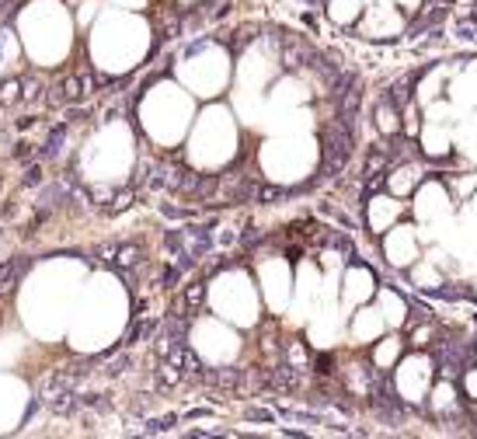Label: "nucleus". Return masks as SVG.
Segmentation results:
<instances>
[{
    "label": "nucleus",
    "instance_id": "1",
    "mask_svg": "<svg viewBox=\"0 0 477 439\" xmlns=\"http://www.w3.org/2000/svg\"><path fill=\"white\" fill-rule=\"evenodd\" d=\"M355 150V129H345L338 119H331V126L324 129V178H335L342 174V167L349 164Z\"/></svg>",
    "mask_w": 477,
    "mask_h": 439
},
{
    "label": "nucleus",
    "instance_id": "2",
    "mask_svg": "<svg viewBox=\"0 0 477 439\" xmlns=\"http://www.w3.org/2000/svg\"><path fill=\"white\" fill-rule=\"evenodd\" d=\"M262 383H265L269 390H296V387L303 383V376H300V370H293V366H276V370H265V373H262Z\"/></svg>",
    "mask_w": 477,
    "mask_h": 439
},
{
    "label": "nucleus",
    "instance_id": "3",
    "mask_svg": "<svg viewBox=\"0 0 477 439\" xmlns=\"http://www.w3.org/2000/svg\"><path fill=\"white\" fill-rule=\"evenodd\" d=\"M140 262H143V248L140 245H122L115 251V258H112V265L122 269V272H133V265H140Z\"/></svg>",
    "mask_w": 477,
    "mask_h": 439
},
{
    "label": "nucleus",
    "instance_id": "4",
    "mask_svg": "<svg viewBox=\"0 0 477 439\" xmlns=\"http://www.w3.org/2000/svg\"><path fill=\"white\" fill-rule=\"evenodd\" d=\"M202 380L212 387H237L241 383V370H202Z\"/></svg>",
    "mask_w": 477,
    "mask_h": 439
},
{
    "label": "nucleus",
    "instance_id": "5",
    "mask_svg": "<svg viewBox=\"0 0 477 439\" xmlns=\"http://www.w3.org/2000/svg\"><path fill=\"white\" fill-rule=\"evenodd\" d=\"M22 101V81L11 77V81H0V105H15Z\"/></svg>",
    "mask_w": 477,
    "mask_h": 439
},
{
    "label": "nucleus",
    "instance_id": "6",
    "mask_svg": "<svg viewBox=\"0 0 477 439\" xmlns=\"http://www.w3.org/2000/svg\"><path fill=\"white\" fill-rule=\"evenodd\" d=\"M286 195H290V188H279V185H262L255 199H258V202H283Z\"/></svg>",
    "mask_w": 477,
    "mask_h": 439
},
{
    "label": "nucleus",
    "instance_id": "7",
    "mask_svg": "<svg viewBox=\"0 0 477 439\" xmlns=\"http://www.w3.org/2000/svg\"><path fill=\"white\" fill-rule=\"evenodd\" d=\"M202 297H206V286H202V283H192V286L185 290V297H181V300H185V307H188V310H195V307L202 304Z\"/></svg>",
    "mask_w": 477,
    "mask_h": 439
},
{
    "label": "nucleus",
    "instance_id": "8",
    "mask_svg": "<svg viewBox=\"0 0 477 439\" xmlns=\"http://www.w3.org/2000/svg\"><path fill=\"white\" fill-rule=\"evenodd\" d=\"M174 422H178L174 415H164V418H150V422L143 425V432H147V436H157V432H167V429H171Z\"/></svg>",
    "mask_w": 477,
    "mask_h": 439
},
{
    "label": "nucleus",
    "instance_id": "9",
    "mask_svg": "<svg viewBox=\"0 0 477 439\" xmlns=\"http://www.w3.org/2000/svg\"><path fill=\"white\" fill-rule=\"evenodd\" d=\"M63 136H67V126H56V129H53V136H49V143H46V150H42V154H46V157H56V154H60V143H63Z\"/></svg>",
    "mask_w": 477,
    "mask_h": 439
},
{
    "label": "nucleus",
    "instance_id": "10",
    "mask_svg": "<svg viewBox=\"0 0 477 439\" xmlns=\"http://www.w3.org/2000/svg\"><path fill=\"white\" fill-rule=\"evenodd\" d=\"M126 206H133V188H126V192H119V195H115V202L108 206V213H122Z\"/></svg>",
    "mask_w": 477,
    "mask_h": 439
},
{
    "label": "nucleus",
    "instance_id": "11",
    "mask_svg": "<svg viewBox=\"0 0 477 439\" xmlns=\"http://www.w3.org/2000/svg\"><path fill=\"white\" fill-rule=\"evenodd\" d=\"M258 241H262V234H258L255 227H244V234H241V245H244V248H255Z\"/></svg>",
    "mask_w": 477,
    "mask_h": 439
},
{
    "label": "nucleus",
    "instance_id": "12",
    "mask_svg": "<svg viewBox=\"0 0 477 439\" xmlns=\"http://www.w3.org/2000/svg\"><path fill=\"white\" fill-rule=\"evenodd\" d=\"M115 251H119V245H101V248H98L94 255H98L101 262H108V265H112V258H115Z\"/></svg>",
    "mask_w": 477,
    "mask_h": 439
},
{
    "label": "nucleus",
    "instance_id": "13",
    "mask_svg": "<svg viewBox=\"0 0 477 439\" xmlns=\"http://www.w3.org/2000/svg\"><path fill=\"white\" fill-rule=\"evenodd\" d=\"M178 279H181V269H167V272L160 276V286H164V290H171Z\"/></svg>",
    "mask_w": 477,
    "mask_h": 439
},
{
    "label": "nucleus",
    "instance_id": "14",
    "mask_svg": "<svg viewBox=\"0 0 477 439\" xmlns=\"http://www.w3.org/2000/svg\"><path fill=\"white\" fill-rule=\"evenodd\" d=\"M25 185L32 188V185H42V167L35 164V167H28V174H25Z\"/></svg>",
    "mask_w": 477,
    "mask_h": 439
},
{
    "label": "nucleus",
    "instance_id": "15",
    "mask_svg": "<svg viewBox=\"0 0 477 439\" xmlns=\"http://www.w3.org/2000/svg\"><path fill=\"white\" fill-rule=\"evenodd\" d=\"M317 373H324V376L335 373V359L331 356H317Z\"/></svg>",
    "mask_w": 477,
    "mask_h": 439
},
{
    "label": "nucleus",
    "instance_id": "16",
    "mask_svg": "<svg viewBox=\"0 0 477 439\" xmlns=\"http://www.w3.org/2000/svg\"><path fill=\"white\" fill-rule=\"evenodd\" d=\"M32 154H35V150H32V147H28V143H22V147H18V150H15V157H18V160H28V157H32Z\"/></svg>",
    "mask_w": 477,
    "mask_h": 439
}]
</instances>
